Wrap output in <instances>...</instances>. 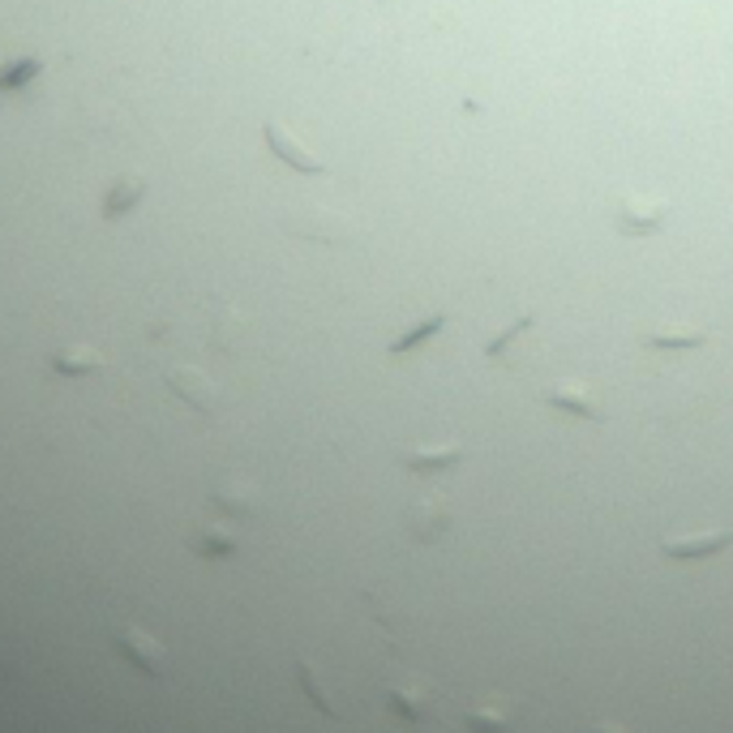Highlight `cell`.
I'll list each match as a JSON object with an SVG mask.
<instances>
[{
	"instance_id": "obj_1",
	"label": "cell",
	"mask_w": 733,
	"mask_h": 733,
	"mask_svg": "<svg viewBox=\"0 0 733 733\" xmlns=\"http://www.w3.org/2000/svg\"><path fill=\"white\" fill-rule=\"evenodd\" d=\"M283 228L301 236V240H313V245H356V224L339 211H331V206H317V202H309L301 211H288Z\"/></svg>"
},
{
	"instance_id": "obj_2",
	"label": "cell",
	"mask_w": 733,
	"mask_h": 733,
	"mask_svg": "<svg viewBox=\"0 0 733 733\" xmlns=\"http://www.w3.org/2000/svg\"><path fill=\"white\" fill-rule=\"evenodd\" d=\"M665 219H669V202L665 197H644V193L622 197V206L614 215L622 236H653V231H660Z\"/></svg>"
},
{
	"instance_id": "obj_3",
	"label": "cell",
	"mask_w": 733,
	"mask_h": 733,
	"mask_svg": "<svg viewBox=\"0 0 733 733\" xmlns=\"http://www.w3.org/2000/svg\"><path fill=\"white\" fill-rule=\"evenodd\" d=\"M540 399L567 417H579V421H605V408L596 403V395L583 382H549L540 390Z\"/></svg>"
},
{
	"instance_id": "obj_4",
	"label": "cell",
	"mask_w": 733,
	"mask_h": 733,
	"mask_svg": "<svg viewBox=\"0 0 733 733\" xmlns=\"http://www.w3.org/2000/svg\"><path fill=\"white\" fill-rule=\"evenodd\" d=\"M730 545H733V528H708V532H694V537L665 540L660 553L673 558V562H699V558H712V553H721Z\"/></svg>"
},
{
	"instance_id": "obj_5",
	"label": "cell",
	"mask_w": 733,
	"mask_h": 733,
	"mask_svg": "<svg viewBox=\"0 0 733 733\" xmlns=\"http://www.w3.org/2000/svg\"><path fill=\"white\" fill-rule=\"evenodd\" d=\"M267 147H270V154H274V159H283L292 172H305V176H326V163H317V159H313V154H309L305 147H301V142H297L288 129H283V125H274V120L267 125Z\"/></svg>"
},
{
	"instance_id": "obj_6",
	"label": "cell",
	"mask_w": 733,
	"mask_h": 733,
	"mask_svg": "<svg viewBox=\"0 0 733 733\" xmlns=\"http://www.w3.org/2000/svg\"><path fill=\"white\" fill-rule=\"evenodd\" d=\"M168 386H172L190 408H197V412H215V403H219V386L211 382L202 369H193V365L172 369V374H168Z\"/></svg>"
},
{
	"instance_id": "obj_7",
	"label": "cell",
	"mask_w": 733,
	"mask_h": 733,
	"mask_svg": "<svg viewBox=\"0 0 733 733\" xmlns=\"http://www.w3.org/2000/svg\"><path fill=\"white\" fill-rule=\"evenodd\" d=\"M451 528V510L442 506V498H424L408 510V532L417 540H438Z\"/></svg>"
},
{
	"instance_id": "obj_8",
	"label": "cell",
	"mask_w": 733,
	"mask_h": 733,
	"mask_svg": "<svg viewBox=\"0 0 733 733\" xmlns=\"http://www.w3.org/2000/svg\"><path fill=\"white\" fill-rule=\"evenodd\" d=\"M408 472H417V476H433V472H446V467H455L463 460L460 446H417V451H403L399 455Z\"/></svg>"
},
{
	"instance_id": "obj_9",
	"label": "cell",
	"mask_w": 733,
	"mask_h": 733,
	"mask_svg": "<svg viewBox=\"0 0 733 733\" xmlns=\"http://www.w3.org/2000/svg\"><path fill=\"white\" fill-rule=\"evenodd\" d=\"M442 326H446V309H433V313H429V317H421L417 326H408V331H403L399 339H390V347H386V352H390V356H403V352H417V347L429 344V339H433V335H438Z\"/></svg>"
},
{
	"instance_id": "obj_10",
	"label": "cell",
	"mask_w": 733,
	"mask_h": 733,
	"mask_svg": "<svg viewBox=\"0 0 733 733\" xmlns=\"http://www.w3.org/2000/svg\"><path fill=\"white\" fill-rule=\"evenodd\" d=\"M708 344V335L699 326H665L644 335V347H665V352H694V347Z\"/></svg>"
},
{
	"instance_id": "obj_11",
	"label": "cell",
	"mask_w": 733,
	"mask_h": 733,
	"mask_svg": "<svg viewBox=\"0 0 733 733\" xmlns=\"http://www.w3.org/2000/svg\"><path fill=\"white\" fill-rule=\"evenodd\" d=\"M39 74H43V61H39V56L13 61L9 69H0V99H4V95H13V90H26Z\"/></svg>"
},
{
	"instance_id": "obj_12",
	"label": "cell",
	"mask_w": 733,
	"mask_h": 733,
	"mask_svg": "<svg viewBox=\"0 0 733 733\" xmlns=\"http://www.w3.org/2000/svg\"><path fill=\"white\" fill-rule=\"evenodd\" d=\"M52 365H56V374H95L104 365V356L90 347H65L52 356Z\"/></svg>"
},
{
	"instance_id": "obj_13",
	"label": "cell",
	"mask_w": 733,
	"mask_h": 733,
	"mask_svg": "<svg viewBox=\"0 0 733 733\" xmlns=\"http://www.w3.org/2000/svg\"><path fill=\"white\" fill-rule=\"evenodd\" d=\"M463 725L472 733H510V716L498 708H476V712L463 716Z\"/></svg>"
},
{
	"instance_id": "obj_14",
	"label": "cell",
	"mask_w": 733,
	"mask_h": 733,
	"mask_svg": "<svg viewBox=\"0 0 733 733\" xmlns=\"http://www.w3.org/2000/svg\"><path fill=\"white\" fill-rule=\"evenodd\" d=\"M524 331H532V313H524V317H515V322H510V326H506V331H502V335H494V339H489V344H485V356H489V360H498L502 352H506V347L515 344V339H519V335H524Z\"/></svg>"
},
{
	"instance_id": "obj_15",
	"label": "cell",
	"mask_w": 733,
	"mask_h": 733,
	"mask_svg": "<svg viewBox=\"0 0 733 733\" xmlns=\"http://www.w3.org/2000/svg\"><path fill=\"white\" fill-rule=\"evenodd\" d=\"M142 190H147L142 181H138V185H129V181H125V185H116L112 202L104 206V215H108V219H116V215H125L129 206H138V197H142Z\"/></svg>"
},
{
	"instance_id": "obj_16",
	"label": "cell",
	"mask_w": 733,
	"mask_h": 733,
	"mask_svg": "<svg viewBox=\"0 0 733 733\" xmlns=\"http://www.w3.org/2000/svg\"><path fill=\"white\" fill-rule=\"evenodd\" d=\"M592 733H622V730H614V725H596Z\"/></svg>"
}]
</instances>
